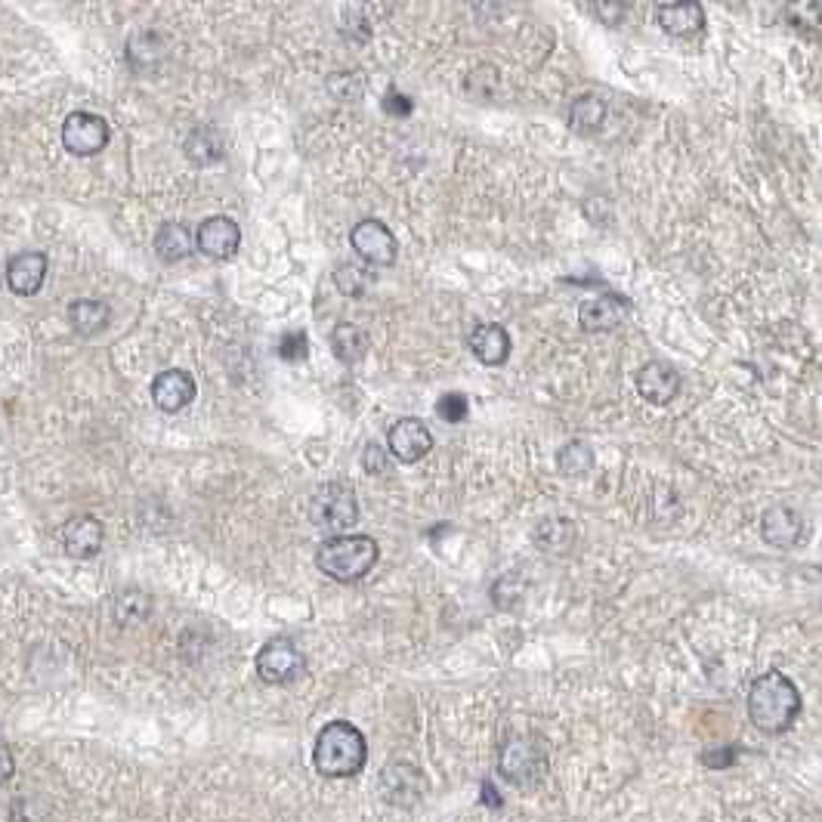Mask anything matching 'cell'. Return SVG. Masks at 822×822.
<instances>
[{
  "mask_svg": "<svg viewBox=\"0 0 822 822\" xmlns=\"http://www.w3.org/2000/svg\"><path fill=\"white\" fill-rule=\"evenodd\" d=\"M801 714V693L783 671H767L748 690V718L761 733H785Z\"/></svg>",
  "mask_w": 822,
  "mask_h": 822,
  "instance_id": "cell-1",
  "label": "cell"
},
{
  "mask_svg": "<svg viewBox=\"0 0 822 822\" xmlns=\"http://www.w3.org/2000/svg\"><path fill=\"white\" fill-rule=\"evenodd\" d=\"M368 761V743L350 721L325 723L313 745V767L328 780H350Z\"/></svg>",
  "mask_w": 822,
  "mask_h": 822,
  "instance_id": "cell-2",
  "label": "cell"
},
{
  "mask_svg": "<svg viewBox=\"0 0 822 822\" xmlns=\"http://www.w3.org/2000/svg\"><path fill=\"white\" fill-rule=\"evenodd\" d=\"M381 557V547L371 535H331L316 551V566L321 576L341 584H353L365 579Z\"/></svg>",
  "mask_w": 822,
  "mask_h": 822,
  "instance_id": "cell-3",
  "label": "cell"
},
{
  "mask_svg": "<svg viewBox=\"0 0 822 822\" xmlns=\"http://www.w3.org/2000/svg\"><path fill=\"white\" fill-rule=\"evenodd\" d=\"M309 522L325 532L341 535L359 522V502L350 485L343 482H325L319 492L309 498Z\"/></svg>",
  "mask_w": 822,
  "mask_h": 822,
  "instance_id": "cell-4",
  "label": "cell"
},
{
  "mask_svg": "<svg viewBox=\"0 0 822 822\" xmlns=\"http://www.w3.org/2000/svg\"><path fill=\"white\" fill-rule=\"evenodd\" d=\"M498 770H502V776L510 785L529 788V785H535L544 776V770H547V755H544V748L535 743V739H529V736H514L510 743H504Z\"/></svg>",
  "mask_w": 822,
  "mask_h": 822,
  "instance_id": "cell-5",
  "label": "cell"
},
{
  "mask_svg": "<svg viewBox=\"0 0 822 822\" xmlns=\"http://www.w3.org/2000/svg\"><path fill=\"white\" fill-rule=\"evenodd\" d=\"M303 671H306V659L298 649V643L288 637H276L257 653V674L263 683H273V686L294 683Z\"/></svg>",
  "mask_w": 822,
  "mask_h": 822,
  "instance_id": "cell-6",
  "label": "cell"
},
{
  "mask_svg": "<svg viewBox=\"0 0 822 822\" xmlns=\"http://www.w3.org/2000/svg\"><path fill=\"white\" fill-rule=\"evenodd\" d=\"M350 244L359 254L362 261L371 266H393L400 257V241L390 232V226H383L381 220L368 217L359 220L350 232Z\"/></svg>",
  "mask_w": 822,
  "mask_h": 822,
  "instance_id": "cell-7",
  "label": "cell"
},
{
  "mask_svg": "<svg viewBox=\"0 0 822 822\" xmlns=\"http://www.w3.org/2000/svg\"><path fill=\"white\" fill-rule=\"evenodd\" d=\"M62 146L80 159L100 155L109 146V124L93 112H72L62 124Z\"/></svg>",
  "mask_w": 822,
  "mask_h": 822,
  "instance_id": "cell-8",
  "label": "cell"
},
{
  "mask_svg": "<svg viewBox=\"0 0 822 822\" xmlns=\"http://www.w3.org/2000/svg\"><path fill=\"white\" fill-rule=\"evenodd\" d=\"M387 448L390 455L402 464L421 461L423 455L433 448V433L427 430L421 418H402L390 427L387 433Z\"/></svg>",
  "mask_w": 822,
  "mask_h": 822,
  "instance_id": "cell-9",
  "label": "cell"
},
{
  "mask_svg": "<svg viewBox=\"0 0 822 822\" xmlns=\"http://www.w3.org/2000/svg\"><path fill=\"white\" fill-rule=\"evenodd\" d=\"M241 244V229L239 223L232 217H207L201 223L199 232H195V248H199L204 257H214V261H229L239 254Z\"/></svg>",
  "mask_w": 822,
  "mask_h": 822,
  "instance_id": "cell-10",
  "label": "cell"
},
{
  "mask_svg": "<svg viewBox=\"0 0 822 822\" xmlns=\"http://www.w3.org/2000/svg\"><path fill=\"white\" fill-rule=\"evenodd\" d=\"M761 535L770 547H798L807 535L804 517L788 504H773L761 517Z\"/></svg>",
  "mask_w": 822,
  "mask_h": 822,
  "instance_id": "cell-11",
  "label": "cell"
},
{
  "mask_svg": "<svg viewBox=\"0 0 822 822\" xmlns=\"http://www.w3.org/2000/svg\"><path fill=\"white\" fill-rule=\"evenodd\" d=\"M634 387L649 405H668L681 393V375L668 362H646L634 375Z\"/></svg>",
  "mask_w": 822,
  "mask_h": 822,
  "instance_id": "cell-12",
  "label": "cell"
},
{
  "mask_svg": "<svg viewBox=\"0 0 822 822\" xmlns=\"http://www.w3.org/2000/svg\"><path fill=\"white\" fill-rule=\"evenodd\" d=\"M195 393H199L195 378L189 371H182V368H167V371H161L159 378L152 381V402L159 405L161 412H167V415L186 408L189 402L195 400Z\"/></svg>",
  "mask_w": 822,
  "mask_h": 822,
  "instance_id": "cell-13",
  "label": "cell"
},
{
  "mask_svg": "<svg viewBox=\"0 0 822 822\" xmlns=\"http://www.w3.org/2000/svg\"><path fill=\"white\" fill-rule=\"evenodd\" d=\"M62 544L68 557L75 560H90L102 551V522L90 514H80L62 526Z\"/></svg>",
  "mask_w": 822,
  "mask_h": 822,
  "instance_id": "cell-14",
  "label": "cell"
},
{
  "mask_svg": "<svg viewBox=\"0 0 822 822\" xmlns=\"http://www.w3.org/2000/svg\"><path fill=\"white\" fill-rule=\"evenodd\" d=\"M656 20L662 25L665 35H671V38H696V35H703L705 28V10L703 3H693V0L659 3Z\"/></svg>",
  "mask_w": 822,
  "mask_h": 822,
  "instance_id": "cell-15",
  "label": "cell"
},
{
  "mask_svg": "<svg viewBox=\"0 0 822 822\" xmlns=\"http://www.w3.org/2000/svg\"><path fill=\"white\" fill-rule=\"evenodd\" d=\"M631 309V303L619 298V294H600L594 301H584L579 306V325L591 334H600V331H612L622 316Z\"/></svg>",
  "mask_w": 822,
  "mask_h": 822,
  "instance_id": "cell-16",
  "label": "cell"
},
{
  "mask_svg": "<svg viewBox=\"0 0 822 822\" xmlns=\"http://www.w3.org/2000/svg\"><path fill=\"white\" fill-rule=\"evenodd\" d=\"M43 279H47V257L38 251H25V254L7 263V284H10L13 294L31 298L40 291Z\"/></svg>",
  "mask_w": 822,
  "mask_h": 822,
  "instance_id": "cell-17",
  "label": "cell"
},
{
  "mask_svg": "<svg viewBox=\"0 0 822 822\" xmlns=\"http://www.w3.org/2000/svg\"><path fill=\"white\" fill-rule=\"evenodd\" d=\"M467 343H470V353L477 356V362L489 365V368H498L510 356V334L502 325H492V321L477 325Z\"/></svg>",
  "mask_w": 822,
  "mask_h": 822,
  "instance_id": "cell-18",
  "label": "cell"
},
{
  "mask_svg": "<svg viewBox=\"0 0 822 822\" xmlns=\"http://www.w3.org/2000/svg\"><path fill=\"white\" fill-rule=\"evenodd\" d=\"M381 788L383 795H387V801L405 807V804H415L421 798L423 780L415 767H408V763H393L381 776Z\"/></svg>",
  "mask_w": 822,
  "mask_h": 822,
  "instance_id": "cell-19",
  "label": "cell"
},
{
  "mask_svg": "<svg viewBox=\"0 0 822 822\" xmlns=\"http://www.w3.org/2000/svg\"><path fill=\"white\" fill-rule=\"evenodd\" d=\"M606 118H609V105H606L603 97H594V93L579 97V100L572 102V109H569V127L579 137H597L603 127H606Z\"/></svg>",
  "mask_w": 822,
  "mask_h": 822,
  "instance_id": "cell-20",
  "label": "cell"
},
{
  "mask_svg": "<svg viewBox=\"0 0 822 822\" xmlns=\"http://www.w3.org/2000/svg\"><path fill=\"white\" fill-rule=\"evenodd\" d=\"M579 539L576 522L566 517H544L535 529H532V542L535 547H542L547 554H566Z\"/></svg>",
  "mask_w": 822,
  "mask_h": 822,
  "instance_id": "cell-21",
  "label": "cell"
},
{
  "mask_svg": "<svg viewBox=\"0 0 822 822\" xmlns=\"http://www.w3.org/2000/svg\"><path fill=\"white\" fill-rule=\"evenodd\" d=\"M192 251H195V241H192V232L182 223H164L161 226L159 236H155V254L161 261H186Z\"/></svg>",
  "mask_w": 822,
  "mask_h": 822,
  "instance_id": "cell-22",
  "label": "cell"
},
{
  "mask_svg": "<svg viewBox=\"0 0 822 822\" xmlns=\"http://www.w3.org/2000/svg\"><path fill=\"white\" fill-rule=\"evenodd\" d=\"M368 331L359 328V325H350V321H343L338 325L334 331H331V353L338 356L346 365H356L359 359H365V353H368Z\"/></svg>",
  "mask_w": 822,
  "mask_h": 822,
  "instance_id": "cell-23",
  "label": "cell"
},
{
  "mask_svg": "<svg viewBox=\"0 0 822 822\" xmlns=\"http://www.w3.org/2000/svg\"><path fill=\"white\" fill-rule=\"evenodd\" d=\"M164 56H167V43H164V38L155 35V31H140V35H134L130 43H127V62H130L137 72L155 68V65H161Z\"/></svg>",
  "mask_w": 822,
  "mask_h": 822,
  "instance_id": "cell-24",
  "label": "cell"
},
{
  "mask_svg": "<svg viewBox=\"0 0 822 822\" xmlns=\"http://www.w3.org/2000/svg\"><path fill=\"white\" fill-rule=\"evenodd\" d=\"M68 319H72V328L78 331L80 338H97L100 331H105L112 313L100 301H75L68 306Z\"/></svg>",
  "mask_w": 822,
  "mask_h": 822,
  "instance_id": "cell-25",
  "label": "cell"
},
{
  "mask_svg": "<svg viewBox=\"0 0 822 822\" xmlns=\"http://www.w3.org/2000/svg\"><path fill=\"white\" fill-rule=\"evenodd\" d=\"M223 140L217 130L211 127H199L192 130V137L186 140V155L195 161V164H214V161L223 159Z\"/></svg>",
  "mask_w": 822,
  "mask_h": 822,
  "instance_id": "cell-26",
  "label": "cell"
},
{
  "mask_svg": "<svg viewBox=\"0 0 822 822\" xmlns=\"http://www.w3.org/2000/svg\"><path fill=\"white\" fill-rule=\"evenodd\" d=\"M594 467V448L582 440H572L557 452V470L562 477H582Z\"/></svg>",
  "mask_w": 822,
  "mask_h": 822,
  "instance_id": "cell-27",
  "label": "cell"
},
{
  "mask_svg": "<svg viewBox=\"0 0 822 822\" xmlns=\"http://www.w3.org/2000/svg\"><path fill=\"white\" fill-rule=\"evenodd\" d=\"M371 281H375V276L365 266H356V263H341V269L334 273V284L346 298H365Z\"/></svg>",
  "mask_w": 822,
  "mask_h": 822,
  "instance_id": "cell-28",
  "label": "cell"
},
{
  "mask_svg": "<svg viewBox=\"0 0 822 822\" xmlns=\"http://www.w3.org/2000/svg\"><path fill=\"white\" fill-rule=\"evenodd\" d=\"M149 609H152V600L142 591H124L115 600V616H118L121 624L142 622L149 616Z\"/></svg>",
  "mask_w": 822,
  "mask_h": 822,
  "instance_id": "cell-29",
  "label": "cell"
},
{
  "mask_svg": "<svg viewBox=\"0 0 822 822\" xmlns=\"http://www.w3.org/2000/svg\"><path fill=\"white\" fill-rule=\"evenodd\" d=\"M437 415H440L445 423H461L470 418V402L464 393H445L437 402Z\"/></svg>",
  "mask_w": 822,
  "mask_h": 822,
  "instance_id": "cell-30",
  "label": "cell"
},
{
  "mask_svg": "<svg viewBox=\"0 0 822 822\" xmlns=\"http://www.w3.org/2000/svg\"><path fill=\"white\" fill-rule=\"evenodd\" d=\"M328 90H331L338 100H359L365 84H362L359 75H353V72H338L334 78L328 80Z\"/></svg>",
  "mask_w": 822,
  "mask_h": 822,
  "instance_id": "cell-31",
  "label": "cell"
},
{
  "mask_svg": "<svg viewBox=\"0 0 822 822\" xmlns=\"http://www.w3.org/2000/svg\"><path fill=\"white\" fill-rule=\"evenodd\" d=\"M279 356L288 362H301L309 356V341H306V334L303 331H291V334H284L279 341Z\"/></svg>",
  "mask_w": 822,
  "mask_h": 822,
  "instance_id": "cell-32",
  "label": "cell"
},
{
  "mask_svg": "<svg viewBox=\"0 0 822 822\" xmlns=\"http://www.w3.org/2000/svg\"><path fill=\"white\" fill-rule=\"evenodd\" d=\"M587 10L600 22H606V25H619L631 13V3H591Z\"/></svg>",
  "mask_w": 822,
  "mask_h": 822,
  "instance_id": "cell-33",
  "label": "cell"
},
{
  "mask_svg": "<svg viewBox=\"0 0 822 822\" xmlns=\"http://www.w3.org/2000/svg\"><path fill=\"white\" fill-rule=\"evenodd\" d=\"M381 105H383V112H387V115H393V118H408V115H412V109H415L412 100H408L405 93H400L396 87H390V90H387V97H383Z\"/></svg>",
  "mask_w": 822,
  "mask_h": 822,
  "instance_id": "cell-34",
  "label": "cell"
},
{
  "mask_svg": "<svg viewBox=\"0 0 822 822\" xmlns=\"http://www.w3.org/2000/svg\"><path fill=\"white\" fill-rule=\"evenodd\" d=\"M362 464H365V470H368V473H383V470L390 467V458H387V452H383L381 442H368V445H365V452H362Z\"/></svg>",
  "mask_w": 822,
  "mask_h": 822,
  "instance_id": "cell-35",
  "label": "cell"
},
{
  "mask_svg": "<svg viewBox=\"0 0 822 822\" xmlns=\"http://www.w3.org/2000/svg\"><path fill=\"white\" fill-rule=\"evenodd\" d=\"M13 770H16V761H13V751L7 748V745L0 743V785L7 783L10 776H13Z\"/></svg>",
  "mask_w": 822,
  "mask_h": 822,
  "instance_id": "cell-36",
  "label": "cell"
},
{
  "mask_svg": "<svg viewBox=\"0 0 822 822\" xmlns=\"http://www.w3.org/2000/svg\"><path fill=\"white\" fill-rule=\"evenodd\" d=\"M705 763H708V767H718V770H721V767H726V763H733V751H730V748H726V751H721V755H714V751H711V755H705Z\"/></svg>",
  "mask_w": 822,
  "mask_h": 822,
  "instance_id": "cell-37",
  "label": "cell"
},
{
  "mask_svg": "<svg viewBox=\"0 0 822 822\" xmlns=\"http://www.w3.org/2000/svg\"><path fill=\"white\" fill-rule=\"evenodd\" d=\"M482 792H485V795H482V798H485V804H492V807H498V804H502L498 798H495V788H492L489 783L482 785Z\"/></svg>",
  "mask_w": 822,
  "mask_h": 822,
  "instance_id": "cell-38",
  "label": "cell"
}]
</instances>
